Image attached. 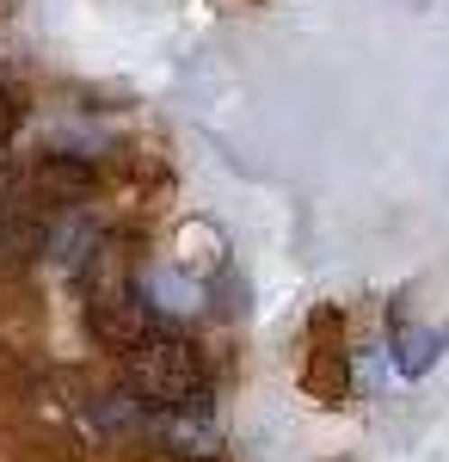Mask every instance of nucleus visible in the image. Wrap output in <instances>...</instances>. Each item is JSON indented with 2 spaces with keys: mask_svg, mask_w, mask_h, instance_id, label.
Masks as SVG:
<instances>
[{
  "mask_svg": "<svg viewBox=\"0 0 449 462\" xmlns=\"http://www.w3.org/2000/svg\"><path fill=\"white\" fill-rule=\"evenodd\" d=\"M142 302H148V315H197L204 309V290L191 284V278H179L173 265H148L136 278Z\"/></svg>",
  "mask_w": 449,
  "mask_h": 462,
  "instance_id": "nucleus-3",
  "label": "nucleus"
},
{
  "mask_svg": "<svg viewBox=\"0 0 449 462\" xmlns=\"http://www.w3.org/2000/svg\"><path fill=\"white\" fill-rule=\"evenodd\" d=\"M19 124H25V106H19V93L0 80V154H6V143L19 136Z\"/></svg>",
  "mask_w": 449,
  "mask_h": 462,
  "instance_id": "nucleus-6",
  "label": "nucleus"
},
{
  "mask_svg": "<svg viewBox=\"0 0 449 462\" xmlns=\"http://www.w3.org/2000/svg\"><path fill=\"white\" fill-rule=\"evenodd\" d=\"M87 327L111 352H136L142 339L154 333V315H148V302H142L117 241H99L87 253Z\"/></svg>",
  "mask_w": 449,
  "mask_h": 462,
  "instance_id": "nucleus-2",
  "label": "nucleus"
},
{
  "mask_svg": "<svg viewBox=\"0 0 449 462\" xmlns=\"http://www.w3.org/2000/svg\"><path fill=\"white\" fill-rule=\"evenodd\" d=\"M124 376L148 413H197L209 401L204 389V357L179 333H148L136 352H124Z\"/></svg>",
  "mask_w": 449,
  "mask_h": 462,
  "instance_id": "nucleus-1",
  "label": "nucleus"
},
{
  "mask_svg": "<svg viewBox=\"0 0 449 462\" xmlns=\"http://www.w3.org/2000/svg\"><path fill=\"white\" fill-rule=\"evenodd\" d=\"M154 462H179V457H154Z\"/></svg>",
  "mask_w": 449,
  "mask_h": 462,
  "instance_id": "nucleus-8",
  "label": "nucleus"
},
{
  "mask_svg": "<svg viewBox=\"0 0 449 462\" xmlns=\"http://www.w3.org/2000/svg\"><path fill=\"white\" fill-rule=\"evenodd\" d=\"M449 346V327H394V370L400 376H425Z\"/></svg>",
  "mask_w": 449,
  "mask_h": 462,
  "instance_id": "nucleus-4",
  "label": "nucleus"
},
{
  "mask_svg": "<svg viewBox=\"0 0 449 462\" xmlns=\"http://www.w3.org/2000/svg\"><path fill=\"white\" fill-rule=\"evenodd\" d=\"M13 185H19V179H13V167H6V154H0V210L13 204Z\"/></svg>",
  "mask_w": 449,
  "mask_h": 462,
  "instance_id": "nucleus-7",
  "label": "nucleus"
},
{
  "mask_svg": "<svg viewBox=\"0 0 449 462\" xmlns=\"http://www.w3.org/2000/svg\"><path fill=\"white\" fill-rule=\"evenodd\" d=\"M37 185H43L50 198H87V191L99 185V167L80 161V154H43V161H37Z\"/></svg>",
  "mask_w": 449,
  "mask_h": 462,
  "instance_id": "nucleus-5",
  "label": "nucleus"
}]
</instances>
